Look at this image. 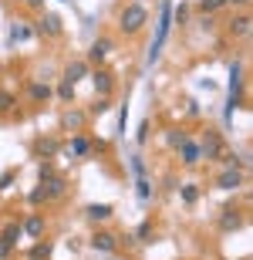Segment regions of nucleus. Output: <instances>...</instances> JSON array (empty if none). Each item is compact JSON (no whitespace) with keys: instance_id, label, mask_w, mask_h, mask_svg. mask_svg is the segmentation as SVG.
Segmentation results:
<instances>
[{"instance_id":"f257e3e1","label":"nucleus","mask_w":253,"mask_h":260,"mask_svg":"<svg viewBox=\"0 0 253 260\" xmlns=\"http://www.w3.org/2000/svg\"><path fill=\"white\" fill-rule=\"evenodd\" d=\"M146 24H149V10L142 7V4H128V7H122V14H118L122 34H138Z\"/></svg>"},{"instance_id":"f03ea898","label":"nucleus","mask_w":253,"mask_h":260,"mask_svg":"<svg viewBox=\"0 0 253 260\" xmlns=\"http://www.w3.org/2000/svg\"><path fill=\"white\" fill-rule=\"evenodd\" d=\"M169 24H172V4L162 0V17H159V27H156V41H152V48H149V64L159 61V51H162V44H166V38H169Z\"/></svg>"},{"instance_id":"7ed1b4c3","label":"nucleus","mask_w":253,"mask_h":260,"mask_svg":"<svg viewBox=\"0 0 253 260\" xmlns=\"http://www.w3.org/2000/svg\"><path fill=\"white\" fill-rule=\"evenodd\" d=\"M223 149H226L223 132H216V128H206V132L199 135V159H206V162H216Z\"/></svg>"},{"instance_id":"20e7f679","label":"nucleus","mask_w":253,"mask_h":260,"mask_svg":"<svg viewBox=\"0 0 253 260\" xmlns=\"http://www.w3.org/2000/svg\"><path fill=\"white\" fill-rule=\"evenodd\" d=\"M20 223H7L4 230H0V260H7L10 253L17 250V240H20Z\"/></svg>"},{"instance_id":"39448f33","label":"nucleus","mask_w":253,"mask_h":260,"mask_svg":"<svg viewBox=\"0 0 253 260\" xmlns=\"http://www.w3.org/2000/svg\"><path fill=\"white\" fill-rule=\"evenodd\" d=\"M41 193H44V203H51V200H61V196L68 193V179L64 176H48V179H41Z\"/></svg>"},{"instance_id":"423d86ee","label":"nucleus","mask_w":253,"mask_h":260,"mask_svg":"<svg viewBox=\"0 0 253 260\" xmlns=\"http://www.w3.org/2000/svg\"><path fill=\"white\" fill-rule=\"evenodd\" d=\"M91 85H95V95L98 98H112V91H115V75L112 71H105V68H98V71H91Z\"/></svg>"},{"instance_id":"0eeeda50","label":"nucleus","mask_w":253,"mask_h":260,"mask_svg":"<svg viewBox=\"0 0 253 260\" xmlns=\"http://www.w3.org/2000/svg\"><path fill=\"white\" fill-rule=\"evenodd\" d=\"M88 247L98 253H115L118 250V237L115 233H108V230H95L91 233V240H88Z\"/></svg>"},{"instance_id":"6e6552de","label":"nucleus","mask_w":253,"mask_h":260,"mask_svg":"<svg viewBox=\"0 0 253 260\" xmlns=\"http://www.w3.org/2000/svg\"><path fill=\"white\" fill-rule=\"evenodd\" d=\"M61 30H64V24H61L58 14H41L34 34H41V38H61Z\"/></svg>"},{"instance_id":"1a4fd4ad","label":"nucleus","mask_w":253,"mask_h":260,"mask_svg":"<svg viewBox=\"0 0 253 260\" xmlns=\"http://www.w3.org/2000/svg\"><path fill=\"white\" fill-rule=\"evenodd\" d=\"M112 51H115V41H112V38H98V41H91V48H88V58L85 61H88V64H101Z\"/></svg>"},{"instance_id":"9d476101","label":"nucleus","mask_w":253,"mask_h":260,"mask_svg":"<svg viewBox=\"0 0 253 260\" xmlns=\"http://www.w3.org/2000/svg\"><path fill=\"white\" fill-rule=\"evenodd\" d=\"M216 223H220V230H223V233H233V230H240V226H243V213L236 210V206H223Z\"/></svg>"},{"instance_id":"9b49d317","label":"nucleus","mask_w":253,"mask_h":260,"mask_svg":"<svg viewBox=\"0 0 253 260\" xmlns=\"http://www.w3.org/2000/svg\"><path fill=\"white\" fill-rule=\"evenodd\" d=\"M88 75H91V64H88L85 58H78V61H71V64L64 68V78H61V81H71V85H78V81H85Z\"/></svg>"},{"instance_id":"f8f14e48","label":"nucleus","mask_w":253,"mask_h":260,"mask_svg":"<svg viewBox=\"0 0 253 260\" xmlns=\"http://www.w3.org/2000/svg\"><path fill=\"white\" fill-rule=\"evenodd\" d=\"M64 152L75 155V159H85V155H91V139H88V135H81V132H75Z\"/></svg>"},{"instance_id":"ddd939ff","label":"nucleus","mask_w":253,"mask_h":260,"mask_svg":"<svg viewBox=\"0 0 253 260\" xmlns=\"http://www.w3.org/2000/svg\"><path fill=\"white\" fill-rule=\"evenodd\" d=\"M85 122H88V115L81 112V108H68V112H64V118H61V125L68 128L71 135L81 132V128H85Z\"/></svg>"},{"instance_id":"4468645a","label":"nucleus","mask_w":253,"mask_h":260,"mask_svg":"<svg viewBox=\"0 0 253 260\" xmlns=\"http://www.w3.org/2000/svg\"><path fill=\"white\" fill-rule=\"evenodd\" d=\"M179 159H183V166H199L203 159H199V142L196 139H186L183 145H179Z\"/></svg>"},{"instance_id":"2eb2a0df","label":"nucleus","mask_w":253,"mask_h":260,"mask_svg":"<svg viewBox=\"0 0 253 260\" xmlns=\"http://www.w3.org/2000/svg\"><path fill=\"white\" fill-rule=\"evenodd\" d=\"M243 186V173L240 169H223L216 179V189H240Z\"/></svg>"},{"instance_id":"dca6fc26","label":"nucleus","mask_w":253,"mask_h":260,"mask_svg":"<svg viewBox=\"0 0 253 260\" xmlns=\"http://www.w3.org/2000/svg\"><path fill=\"white\" fill-rule=\"evenodd\" d=\"M85 216L91 223H105V220H112V216H115V210H112L108 203H91V206L85 210Z\"/></svg>"},{"instance_id":"f3484780","label":"nucleus","mask_w":253,"mask_h":260,"mask_svg":"<svg viewBox=\"0 0 253 260\" xmlns=\"http://www.w3.org/2000/svg\"><path fill=\"white\" fill-rule=\"evenodd\" d=\"M20 230L27 233V237H34V240H41V237H44V216H41V213H30Z\"/></svg>"},{"instance_id":"a211bd4d","label":"nucleus","mask_w":253,"mask_h":260,"mask_svg":"<svg viewBox=\"0 0 253 260\" xmlns=\"http://www.w3.org/2000/svg\"><path fill=\"white\" fill-rule=\"evenodd\" d=\"M27 95H30V102H34V105H44V102L51 98V85H48V81H30V85H27Z\"/></svg>"},{"instance_id":"6ab92c4d","label":"nucleus","mask_w":253,"mask_h":260,"mask_svg":"<svg viewBox=\"0 0 253 260\" xmlns=\"http://www.w3.org/2000/svg\"><path fill=\"white\" fill-rule=\"evenodd\" d=\"M58 152H61V145L54 142V139H38V142H34V155H38V159H54Z\"/></svg>"},{"instance_id":"aec40b11","label":"nucleus","mask_w":253,"mask_h":260,"mask_svg":"<svg viewBox=\"0 0 253 260\" xmlns=\"http://www.w3.org/2000/svg\"><path fill=\"white\" fill-rule=\"evenodd\" d=\"M226 30H230V38H246V34H250V17H246V14H240V17H233Z\"/></svg>"},{"instance_id":"412c9836","label":"nucleus","mask_w":253,"mask_h":260,"mask_svg":"<svg viewBox=\"0 0 253 260\" xmlns=\"http://www.w3.org/2000/svg\"><path fill=\"white\" fill-rule=\"evenodd\" d=\"M240 88H243V64L233 61L230 64V95H240Z\"/></svg>"},{"instance_id":"4be33fe9","label":"nucleus","mask_w":253,"mask_h":260,"mask_svg":"<svg viewBox=\"0 0 253 260\" xmlns=\"http://www.w3.org/2000/svg\"><path fill=\"white\" fill-rule=\"evenodd\" d=\"M51 250H54V247H51L48 240L34 243V247H30V260H48V257H51Z\"/></svg>"},{"instance_id":"5701e85b","label":"nucleus","mask_w":253,"mask_h":260,"mask_svg":"<svg viewBox=\"0 0 253 260\" xmlns=\"http://www.w3.org/2000/svg\"><path fill=\"white\" fill-rule=\"evenodd\" d=\"M186 139H189V132H183V128H169L166 132V145H172V149H179Z\"/></svg>"},{"instance_id":"b1692460","label":"nucleus","mask_w":253,"mask_h":260,"mask_svg":"<svg viewBox=\"0 0 253 260\" xmlns=\"http://www.w3.org/2000/svg\"><path fill=\"white\" fill-rule=\"evenodd\" d=\"M14 105H17V98L10 95V91H4V88H0V115H7V112H14Z\"/></svg>"},{"instance_id":"393cba45","label":"nucleus","mask_w":253,"mask_h":260,"mask_svg":"<svg viewBox=\"0 0 253 260\" xmlns=\"http://www.w3.org/2000/svg\"><path fill=\"white\" fill-rule=\"evenodd\" d=\"M27 38H34L30 27H24V24H14V27H10V41H27Z\"/></svg>"},{"instance_id":"a878e982","label":"nucleus","mask_w":253,"mask_h":260,"mask_svg":"<svg viewBox=\"0 0 253 260\" xmlns=\"http://www.w3.org/2000/svg\"><path fill=\"white\" fill-rule=\"evenodd\" d=\"M58 98L71 105V102H75V85H71V81H61V85H58Z\"/></svg>"},{"instance_id":"bb28decb","label":"nucleus","mask_w":253,"mask_h":260,"mask_svg":"<svg viewBox=\"0 0 253 260\" xmlns=\"http://www.w3.org/2000/svg\"><path fill=\"white\" fill-rule=\"evenodd\" d=\"M196 200H199V189H196V183H186V186H183V203H186V206H193Z\"/></svg>"},{"instance_id":"cd10ccee","label":"nucleus","mask_w":253,"mask_h":260,"mask_svg":"<svg viewBox=\"0 0 253 260\" xmlns=\"http://www.w3.org/2000/svg\"><path fill=\"white\" fill-rule=\"evenodd\" d=\"M220 7H226V0H199V10H203V14H213V10H220Z\"/></svg>"},{"instance_id":"c85d7f7f","label":"nucleus","mask_w":253,"mask_h":260,"mask_svg":"<svg viewBox=\"0 0 253 260\" xmlns=\"http://www.w3.org/2000/svg\"><path fill=\"white\" fill-rule=\"evenodd\" d=\"M186 17H189V7H186V4L172 7V20H175V24H186Z\"/></svg>"},{"instance_id":"c756f323","label":"nucleus","mask_w":253,"mask_h":260,"mask_svg":"<svg viewBox=\"0 0 253 260\" xmlns=\"http://www.w3.org/2000/svg\"><path fill=\"white\" fill-rule=\"evenodd\" d=\"M17 179V173L14 169H7V173H0V189H10V183Z\"/></svg>"},{"instance_id":"7c9ffc66","label":"nucleus","mask_w":253,"mask_h":260,"mask_svg":"<svg viewBox=\"0 0 253 260\" xmlns=\"http://www.w3.org/2000/svg\"><path fill=\"white\" fill-rule=\"evenodd\" d=\"M138 200H142V203L149 200V179H146V176H138Z\"/></svg>"},{"instance_id":"2f4dec72","label":"nucleus","mask_w":253,"mask_h":260,"mask_svg":"<svg viewBox=\"0 0 253 260\" xmlns=\"http://www.w3.org/2000/svg\"><path fill=\"white\" fill-rule=\"evenodd\" d=\"M149 233H152V223H142V226L135 230V240H146Z\"/></svg>"},{"instance_id":"473e14b6","label":"nucleus","mask_w":253,"mask_h":260,"mask_svg":"<svg viewBox=\"0 0 253 260\" xmlns=\"http://www.w3.org/2000/svg\"><path fill=\"white\" fill-rule=\"evenodd\" d=\"M149 142V122H142L138 125V145H146Z\"/></svg>"},{"instance_id":"72a5a7b5","label":"nucleus","mask_w":253,"mask_h":260,"mask_svg":"<svg viewBox=\"0 0 253 260\" xmlns=\"http://www.w3.org/2000/svg\"><path fill=\"white\" fill-rule=\"evenodd\" d=\"M38 173H41V179H48V176H54V166H51V162H41Z\"/></svg>"},{"instance_id":"f704fd0d","label":"nucleus","mask_w":253,"mask_h":260,"mask_svg":"<svg viewBox=\"0 0 253 260\" xmlns=\"http://www.w3.org/2000/svg\"><path fill=\"white\" fill-rule=\"evenodd\" d=\"M27 200L34 203V206H38V203H44V193H41V186H38V189H30V196H27Z\"/></svg>"},{"instance_id":"c9c22d12","label":"nucleus","mask_w":253,"mask_h":260,"mask_svg":"<svg viewBox=\"0 0 253 260\" xmlns=\"http://www.w3.org/2000/svg\"><path fill=\"white\" fill-rule=\"evenodd\" d=\"M132 169H135L138 176H146V162H142V159H138V155H135V159H132Z\"/></svg>"},{"instance_id":"e433bc0d","label":"nucleus","mask_w":253,"mask_h":260,"mask_svg":"<svg viewBox=\"0 0 253 260\" xmlns=\"http://www.w3.org/2000/svg\"><path fill=\"white\" fill-rule=\"evenodd\" d=\"M125 122H128V108H122V118H118V132L125 135Z\"/></svg>"},{"instance_id":"4c0bfd02","label":"nucleus","mask_w":253,"mask_h":260,"mask_svg":"<svg viewBox=\"0 0 253 260\" xmlns=\"http://www.w3.org/2000/svg\"><path fill=\"white\" fill-rule=\"evenodd\" d=\"M24 4H27L30 10H44V0H24Z\"/></svg>"},{"instance_id":"58836bf2","label":"nucleus","mask_w":253,"mask_h":260,"mask_svg":"<svg viewBox=\"0 0 253 260\" xmlns=\"http://www.w3.org/2000/svg\"><path fill=\"white\" fill-rule=\"evenodd\" d=\"M226 4H250V0H226Z\"/></svg>"},{"instance_id":"ea45409f","label":"nucleus","mask_w":253,"mask_h":260,"mask_svg":"<svg viewBox=\"0 0 253 260\" xmlns=\"http://www.w3.org/2000/svg\"><path fill=\"white\" fill-rule=\"evenodd\" d=\"M135 4H146V0H135Z\"/></svg>"},{"instance_id":"a19ab883","label":"nucleus","mask_w":253,"mask_h":260,"mask_svg":"<svg viewBox=\"0 0 253 260\" xmlns=\"http://www.w3.org/2000/svg\"><path fill=\"white\" fill-rule=\"evenodd\" d=\"M27 260H30V257H27Z\"/></svg>"}]
</instances>
